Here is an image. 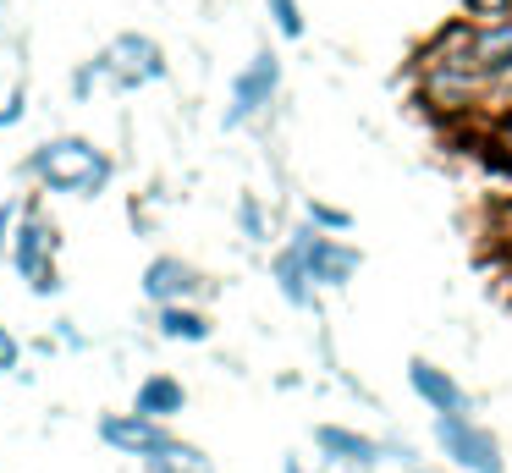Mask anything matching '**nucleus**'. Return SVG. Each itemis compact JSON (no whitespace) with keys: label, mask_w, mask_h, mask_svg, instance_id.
<instances>
[{"label":"nucleus","mask_w":512,"mask_h":473,"mask_svg":"<svg viewBox=\"0 0 512 473\" xmlns=\"http://www.w3.org/2000/svg\"><path fill=\"white\" fill-rule=\"evenodd\" d=\"M28 171H34L50 193L94 198V193H105V182H111L116 165H111V154H105L100 143H89V138H50V143L34 149Z\"/></svg>","instance_id":"1"},{"label":"nucleus","mask_w":512,"mask_h":473,"mask_svg":"<svg viewBox=\"0 0 512 473\" xmlns=\"http://www.w3.org/2000/svg\"><path fill=\"white\" fill-rule=\"evenodd\" d=\"M100 440L105 446H116L122 457H138V462H193V468H210V462L199 457L193 446H182V440L166 435V418H149V413H111L100 418Z\"/></svg>","instance_id":"2"},{"label":"nucleus","mask_w":512,"mask_h":473,"mask_svg":"<svg viewBox=\"0 0 512 473\" xmlns=\"http://www.w3.org/2000/svg\"><path fill=\"white\" fill-rule=\"evenodd\" d=\"M56 248H61V237H56V226H50L45 215H17V231H12V264H17V275H23L28 286H34L39 297H56L61 292V270H56Z\"/></svg>","instance_id":"3"},{"label":"nucleus","mask_w":512,"mask_h":473,"mask_svg":"<svg viewBox=\"0 0 512 473\" xmlns=\"http://www.w3.org/2000/svg\"><path fill=\"white\" fill-rule=\"evenodd\" d=\"M435 440H441V451H446V457H452L463 473H507L496 435H490V429H479L474 418H463V413H435Z\"/></svg>","instance_id":"4"},{"label":"nucleus","mask_w":512,"mask_h":473,"mask_svg":"<svg viewBox=\"0 0 512 473\" xmlns=\"http://www.w3.org/2000/svg\"><path fill=\"white\" fill-rule=\"evenodd\" d=\"M485 77L474 66H452V61H419V99L430 110H446V116H463L485 99Z\"/></svg>","instance_id":"5"},{"label":"nucleus","mask_w":512,"mask_h":473,"mask_svg":"<svg viewBox=\"0 0 512 473\" xmlns=\"http://www.w3.org/2000/svg\"><path fill=\"white\" fill-rule=\"evenodd\" d=\"M100 66L116 88H144V83H160V77H166V55H160V44L149 39V33H116V39L105 44Z\"/></svg>","instance_id":"6"},{"label":"nucleus","mask_w":512,"mask_h":473,"mask_svg":"<svg viewBox=\"0 0 512 473\" xmlns=\"http://www.w3.org/2000/svg\"><path fill=\"white\" fill-rule=\"evenodd\" d=\"M292 248L303 253V264H309V275H314V286H347L358 275V248L353 242H342V237H325L320 226H298L292 231Z\"/></svg>","instance_id":"7"},{"label":"nucleus","mask_w":512,"mask_h":473,"mask_svg":"<svg viewBox=\"0 0 512 473\" xmlns=\"http://www.w3.org/2000/svg\"><path fill=\"white\" fill-rule=\"evenodd\" d=\"M276 88H281V61L270 50H259L254 61L237 72V83H232V110H226V127H237V121H248L254 110H265L270 99H276Z\"/></svg>","instance_id":"8"},{"label":"nucleus","mask_w":512,"mask_h":473,"mask_svg":"<svg viewBox=\"0 0 512 473\" xmlns=\"http://www.w3.org/2000/svg\"><path fill=\"white\" fill-rule=\"evenodd\" d=\"M474 72L485 77V88H501L512 77V17L474 28Z\"/></svg>","instance_id":"9"},{"label":"nucleus","mask_w":512,"mask_h":473,"mask_svg":"<svg viewBox=\"0 0 512 473\" xmlns=\"http://www.w3.org/2000/svg\"><path fill=\"white\" fill-rule=\"evenodd\" d=\"M204 292V275L188 259H155L144 270V297L149 303H193Z\"/></svg>","instance_id":"10"},{"label":"nucleus","mask_w":512,"mask_h":473,"mask_svg":"<svg viewBox=\"0 0 512 473\" xmlns=\"http://www.w3.org/2000/svg\"><path fill=\"white\" fill-rule=\"evenodd\" d=\"M408 385H413V396H419L430 413H463V402H468L463 385H457L441 363H424V358L408 363Z\"/></svg>","instance_id":"11"},{"label":"nucleus","mask_w":512,"mask_h":473,"mask_svg":"<svg viewBox=\"0 0 512 473\" xmlns=\"http://www.w3.org/2000/svg\"><path fill=\"white\" fill-rule=\"evenodd\" d=\"M314 440H320V451H325L331 462H342V468H358V473H364V468H375V462H380V446H375L369 435H353V429L325 424Z\"/></svg>","instance_id":"12"},{"label":"nucleus","mask_w":512,"mask_h":473,"mask_svg":"<svg viewBox=\"0 0 512 473\" xmlns=\"http://www.w3.org/2000/svg\"><path fill=\"white\" fill-rule=\"evenodd\" d=\"M133 407L149 418H177L182 407H188V391H182V380H171V374H149V380L138 385Z\"/></svg>","instance_id":"13"},{"label":"nucleus","mask_w":512,"mask_h":473,"mask_svg":"<svg viewBox=\"0 0 512 473\" xmlns=\"http://www.w3.org/2000/svg\"><path fill=\"white\" fill-rule=\"evenodd\" d=\"M276 286H281V297H287L292 308L314 303V275H309V264H303V253L292 248V242L276 253Z\"/></svg>","instance_id":"14"},{"label":"nucleus","mask_w":512,"mask_h":473,"mask_svg":"<svg viewBox=\"0 0 512 473\" xmlns=\"http://www.w3.org/2000/svg\"><path fill=\"white\" fill-rule=\"evenodd\" d=\"M160 336L166 341H210V319L188 303H160Z\"/></svg>","instance_id":"15"},{"label":"nucleus","mask_w":512,"mask_h":473,"mask_svg":"<svg viewBox=\"0 0 512 473\" xmlns=\"http://www.w3.org/2000/svg\"><path fill=\"white\" fill-rule=\"evenodd\" d=\"M485 160L490 165H501V171H512V110H496L490 116V132H485Z\"/></svg>","instance_id":"16"},{"label":"nucleus","mask_w":512,"mask_h":473,"mask_svg":"<svg viewBox=\"0 0 512 473\" xmlns=\"http://www.w3.org/2000/svg\"><path fill=\"white\" fill-rule=\"evenodd\" d=\"M270 17H276V28L287 33V39H303V6L298 0H265Z\"/></svg>","instance_id":"17"},{"label":"nucleus","mask_w":512,"mask_h":473,"mask_svg":"<svg viewBox=\"0 0 512 473\" xmlns=\"http://www.w3.org/2000/svg\"><path fill=\"white\" fill-rule=\"evenodd\" d=\"M463 17L474 22H501V17H512V0H463Z\"/></svg>","instance_id":"18"},{"label":"nucleus","mask_w":512,"mask_h":473,"mask_svg":"<svg viewBox=\"0 0 512 473\" xmlns=\"http://www.w3.org/2000/svg\"><path fill=\"white\" fill-rule=\"evenodd\" d=\"M309 220L320 231H353V215H347V209H336V204H320V198L309 204Z\"/></svg>","instance_id":"19"},{"label":"nucleus","mask_w":512,"mask_h":473,"mask_svg":"<svg viewBox=\"0 0 512 473\" xmlns=\"http://www.w3.org/2000/svg\"><path fill=\"white\" fill-rule=\"evenodd\" d=\"M237 220H243V231H248V242H259L265 237V204H259V198H243V204H237Z\"/></svg>","instance_id":"20"},{"label":"nucleus","mask_w":512,"mask_h":473,"mask_svg":"<svg viewBox=\"0 0 512 473\" xmlns=\"http://www.w3.org/2000/svg\"><path fill=\"white\" fill-rule=\"evenodd\" d=\"M17 215H23V209H17V204H6V209H0V264H6V253H12V231H17Z\"/></svg>","instance_id":"21"},{"label":"nucleus","mask_w":512,"mask_h":473,"mask_svg":"<svg viewBox=\"0 0 512 473\" xmlns=\"http://www.w3.org/2000/svg\"><path fill=\"white\" fill-rule=\"evenodd\" d=\"M17 352H23V347H17V336H12V330H0V374L17 369Z\"/></svg>","instance_id":"22"},{"label":"nucleus","mask_w":512,"mask_h":473,"mask_svg":"<svg viewBox=\"0 0 512 473\" xmlns=\"http://www.w3.org/2000/svg\"><path fill=\"white\" fill-rule=\"evenodd\" d=\"M490 220H496V237H512V193L496 204V215H490Z\"/></svg>","instance_id":"23"},{"label":"nucleus","mask_w":512,"mask_h":473,"mask_svg":"<svg viewBox=\"0 0 512 473\" xmlns=\"http://www.w3.org/2000/svg\"><path fill=\"white\" fill-rule=\"evenodd\" d=\"M149 473H210V468H193V462H177V457H171V462H149Z\"/></svg>","instance_id":"24"},{"label":"nucleus","mask_w":512,"mask_h":473,"mask_svg":"<svg viewBox=\"0 0 512 473\" xmlns=\"http://www.w3.org/2000/svg\"><path fill=\"white\" fill-rule=\"evenodd\" d=\"M17 116H23V99H6V105H0V132L12 127V121H17Z\"/></svg>","instance_id":"25"}]
</instances>
